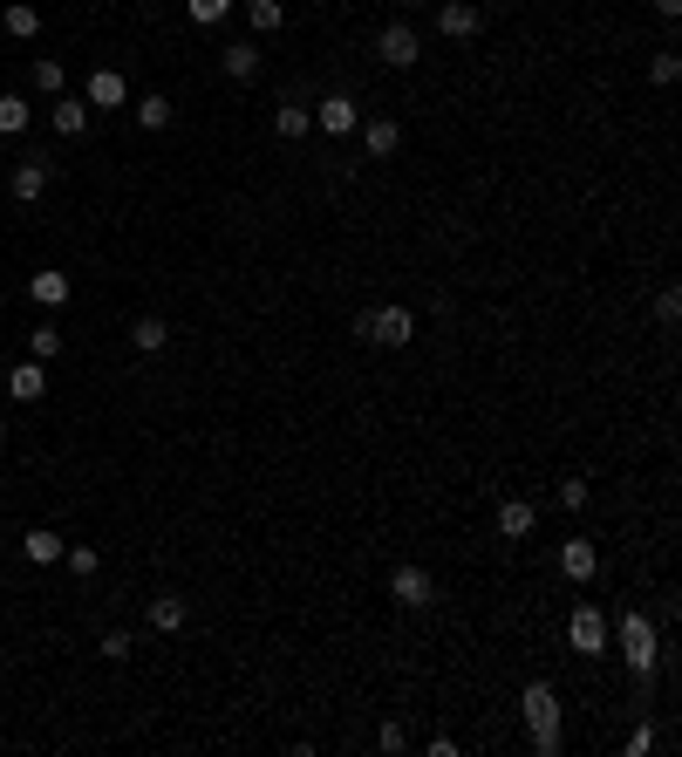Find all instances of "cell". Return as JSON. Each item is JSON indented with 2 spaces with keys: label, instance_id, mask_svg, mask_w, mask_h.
Segmentation results:
<instances>
[{
  "label": "cell",
  "instance_id": "cell-1",
  "mask_svg": "<svg viewBox=\"0 0 682 757\" xmlns=\"http://www.w3.org/2000/svg\"><path fill=\"white\" fill-rule=\"evenodd\" d=\"M614 642H621V662L635 669V696H648V676H655V662H662V635L648 628L642 614H621V621H614Z\"/></svg>",
  "mask_w": 682,
  "mask_h": 757
},
{
  "label": "cell",
  "instance_id": "cell-2",
  "mask_svg": "<svg viewBox=\"0 0 682 757\" xmlns=\"http://www.w3.org/2000/svg\"><path fill=\"white\" fill-rule=\"evenodd\" d=\"M362 335L382 341V348H403V341L417 335V314L410 307H376V314H362Z\"/></svg>",
  "mask_w": 682,
  "mask_h": 757
},
{
  "label": "cell",
  "instance_id": "cell-3",
  "mask_svg": "<svg viewBox=\"0 0 682 757\" xmlns=\"http://www.w3.org/2000/svg\"><path fill=\"white\" fill-rule=\"evenodd\" d=\"M376 55H382V62H389V69H410V62H417V55H423L417 28H403V21H389V28H382V35H376Z\"/></svg>",
  "mask_w": 682,
  "mask_h": 757
},
{
  "label": "cell",
  "instance_id": "cell-4",
  "mask_svg": "<svg viewBox=\"0 0 682 757\" xmlns=\"http://www.w3.org/2000/svg\"><path fill=\"white\" fill-rule=\"evenodd\" d=\"M567 642H573V655H607V621L594 614V607H573Z\"/></svg>",
  "mask_w": 682,
  "mask_h": 757
},
{
  "label": "cell",
  "instance_id": "cell-5",
  "mask_svg": "<svg viewBox=\"0 0 682 757\" xmlns=\"http://www.w3.org/2000/svg\"><path fill=\"white\" fill-rule=\"evenodd\" d=\"M314 123H321V130H328V137H348V130H355V123H362V103H355V96H321V103H314Z\"/></svg>",
  "mask_w": 682,
  "mask_h": 757
},
{
  "label": "cell",
  "instance_id": "cell-6",
  "mask_svg": "<svg viewBox=\"0 0 682 757\" xmlns=\"http://www.w3.org/2000/svg\"><path fill=\"white\" fill-rule=\"evenodd\" d=\"M437 28H444L451 41H471L478 28H485V14H478L471 0H444V7H437Z\"/></svg>",
  "mask_w": 682,
  "mask_h": 757
},
{
  "label": "cell",
  "instance_id": "cell-7",
  "mask_svg": "<svg viewBox=\"0 0 682 757\" xmlns=\"http://www.w3.org/2000/svg\"><path fill=\"white\" fill-rule=\"evenodd\" d=\"M526 723L532 730H560V696H553V682H526Z\"/></svg>",
  "mask_w": 682,
  "mask_h": 757
},
{
  "label": "cell",
  "instance_id": "cell-8",
  "mask_svg": "<svg viewBox=\"0 0 682 757\" xmlns=\"http://www.w3.org/2000/svg\"><path fill=\"white\" fill-rule=\"evenodd\" d=\"M389 594H396L403 607H423V601H430V573H423V567H396V573H389Z\"/></svg>",
  "mask_w": 682,
  "mask_h": 757
},
{
  "label": "cell",
  "instance_id": "cell-9",
  "mask_svg": "<svg viewBox=\"0 0 682 757\" xmlns=\"http://www.w3.org/2000/svg\"><path fill=\"white\" fill-rule=\"evenodd\" d=\"M355 130H362L369 157H396V144H403V130H396L389 116H369V123H355Z\"/></svg>",
  "mask_w": 682,
  "mask_h": 757
},
{
  "label": "cell",
  "instance_id": "cell-10",
  "mask_svg": "<svg viewBox=\"0 0 682 757\" xmlns=\"http://www.w3.org/2000/svg\"><path fill=\"white\" fill-rule=\"evenodd\" d=\"M594 567H601V553H594L587 539H567V546H560V573H567V580H594Z\"/></svg>",
  "mask_w": 682,
  "mask_h": 757
},
{
  "label": "cell",
  "instance_id": "cell-11",
  "mask_svg": "<svg viewBox=\"0 0 682 757\" xmlns=\"http://www.w3.org/2000/svg\"><path fill=\"white\" fill-rule=\"evenodd\" d=\"M123 96H130V89H123L116 69H96V76H89V110H116Z\"/></svg>",
  "mask_w": 682,
  "mask_h": 757
},
{
  "label": "cell",
  "instance_id": "cell-12",
  "mask_svg": "<svg viewBox=\"0 0 682 757\" xmlns=\"http://www.w3.org/2000/svg\"><path fill=\"white\" fill-rule=\"evenodd\" d=\"M48 123H55L62 137H82V130H89V103H76V96H55V110H48Z\"/></svg>",
  "mask_w": 682,
  "mask_h": 757
},
{
  "label": "cell",
  "instance_id": "cell-13",
  "mask_svg": "<svg viewBox=\"0 0 682 757\" xmlns=\"http://www.w3.org/2000/svg\"><path fill=\"white\" fill-rule=\"evenodd\" d=\"M7 389H14V403H41V389H48V369H41V362H21V369L7 376Z\"/></svg>",
  "mask_w": 682,
  "mask_h": 757
},
{
  "label": "cell",
  "instance_id": "cell-14",
  "mask_svg": "<svg viewBox=\"0 0 682 757\" xmlns=\"http://www.w3.org/2000/svg\"><path fill=\"white\" fill-rule=\"evenodd\" d=\"M273 130L294 144V137H307V130H314V110H307V103H280V110H273Z\"/></svg>",
  "mask_w": 682,
  "mask_h": 757
},
{
  "label": "cell",
  "instance_id": "cell-15",
  "mask_svg": "<svg viewBox=\"0 0 682 757\" xmlns=\"http://www.w3.org/2000/svg\"><path fill=\"white\" fill-rule=\"evenodd\" d=\"M246 21H253V35H280L287 28V7L280 0H246Z\"/></svg>",
  "mask_w": 682,
  "mask_h": 757
},
{
  "label": "cell",
  "instance_id": "cell-16",
  "mask_svg": "<svg viewBox=\"0 0 682 757\" xmlns=\"http://www.w3.org/2000/svg\"><path fill=\"white\" fill-rule=\"evenodd\" d=\"M226 76L232 82H253V76H260V48H253V41H232V48H226Z\"/></svg>",
  "mask_w": 682,
  "mask_h": 757
},
{
  "label": "cell",
  "instance_id": "cell-17",
  "mask_svg": "<svg viewBox=\"0 0 682 757\" xmlns=\"http://www.w3.org/2000/svg\"><path fill=\"white\" fill-rule=\"evenodd\" d=\"M21 553H28L35 567H55V560H62V539H55V532H48V526H35V532H28V539H21Z\"/></svg>",
  "mask_w": 682,
  "mask_h": 757
},
{
  "label": "cell",
  "instance_id": "cell-18",
  "mask_svg": "<svg viewBox=\"0 0 682 757\" xmlns=\"http://www.w3.org/2000/svg\"><path fill=\"white\" fill-rule=\"evenodd\" d=\"M498 532H505V539H526L532 532V505L526 498H505V505H498Z\"/></svg>",
  "mask_w": 682,
  "mask_h": 757
},
{
  "label": "cell",
  "instance_id": "cell-19",
  "mask_svg": "<svg viewBox=\"0 0 682 757\" xmlns=\"http://www.w3.org/2000/svg\"><path fill=\"white\" fill-rule=\"evenodd\" d=\"M151 628L157 635H178V628H185V601H178V594H157L151 601Z\"/></svg>",
  "mask_w": 682,
  "mask_h": 757
},
{
  "label": "cell",
  "instance_id": "cell-20",
  "mask_svg": "<svg viewBox=\"0 0 682 757\" xmlns=\"http://www.w3.org/2000/svg\"><path fill=\"white\" fill-rule=\"evenodd\" d=\"M7 191H14L21 205H35L41 191H48V164H21V171H14V185H7Z\"/></svg>",
  "mask_w": 682,
  "mask_h": 757
},
{
  "label": "cell",
  "instance_id": "cell-21",
  "mask_svg": "<svg viewBox=\"0 0 682 757\" xmlns=\"http://www.w3.org/2000/svg\"><path fill=\"white\" fill-rule=\"evenodd\" d=\"M164 341H171V328H164V321H157V314H144V321H137V328H130V348H137V355H157V348H164Z\"/></svg>",
  "mask_w": 682,
  "mask_h": 757
},
{
  "label": "cell",
  "instance_id": "cell-22",
  "mask_svg": "<svg viewBox=\"0 0 682 757\" xmlns=\"http://www.w3.org/2000/svg\"><path fill=\"white\" fill-rule=\"evenodd\" d=\"M28 294H35L41 307H62V301H69V273H35V280H28Z\"/></svg>",
  "mask_w": 682,
  "mask_h": 757
},
{
  "label": "cell",
  "instance_id": "cell-23",
  "mask_svg": "<svg viewBox=\"0 0 682 757\" xmlns=\"http://www.w3.org/2000/svg\"><path fill=\"white\" fill-rule=\"evenodd\" d=\"M7 35H21V41H35V35H41V14L28 7V0H14V7H7Z\"/></svg>",
  "mask_w": 682,
  "mask_h": 757
},
{
  "label": "cell",
  "instance_id": "cell-24",
  "mask_svg": "<svg viewBox=\"0 0 682 757\" xmlns=\"http://www.w3.org/2000/svg\"><path fill=\"white\" fill-rule=\"evenodd\" d=\"M28 96H0V137H14V130H28Z\"/></svg>",
  "mask_w": 682,
  "mask_h": 757
},
{
  "label": "cell",
  "instance_id": "cell-25",
  "mask_svg": "<svg viewBox=\"0 0 682 757\" xmlns=\"http://www.w3.org/2000/svg\"><path fill=\"white\" fill-rule=\"evenodd\" d=\"M130 116H137V130H164V123H171V103H164V96H144Z\"/></svg>",
  "mask_w": 682,
  "mask_h": 757
},
{
  "label": "cell",
  "instance_id": "cell-26",
  "mask_svg": "<svg viewBox=\"0 0 682 757\" xmlns=\"http://www.w3.org/2000/svg\"><path fill=\"white\" fill-rule=\"evenodd\" d=\"M226 7H232V0H185V14L198 21V28H219V21H226Z\"/></svg>",
  "mask_w": 682,
  "mask_h": 757
},
{
  "label": "cell",
  "instance_id": "cell-27",
  "mask_svg": "<svg viewBox=\"0 0 682 757\" xmlns=\"http://www.w3.org/2000/svg\"><path fill=\"white\" fill-rule=\"evenodd\" d=\"M35 96H62V62H35Z\"/></svg>",
  "mask_w": 682,
  "mask_h": 757
},
{
  "label": "cell",
  "instance_id": "cell-28",
  "mask_svg": "<svg viewBox=\"0 0 682 757\" xmlns=\"http://www.w3.org/2000/svg\"><path fill=\"white\" fill-rule=\"evenodd\" d=\"M62 560H69V573H96V546H62Z\"/></svg>",
  "mask_w": 682,
  "mask_h": 757
},
{
  "label": "cell",
  "instance_id": "cell-29",
  "mask_svg": "<svg viewBox=\"0 0 682 757\" xmlns=\"http://www.w3.org/2000/svg\"><path fill=\"white\" fill-rule=\"evenodd\" d=\"M560 505H567V512H587V478H567V485H560Z\"/></svg>",
  "mask_w": 682,
  "mask_h": 757
},
{
  "label": "cell",
  "instance_id": "cell-30",
  "mask_svg": "<svg viewBox=\"0 0 682 757\" xmlns=\"http://www.w3.org/2000/svg\"><path fill=\"white\" fill-rule=\"evenodd\" d=\"M103 662H130V635H123V628L103 635Z\"/></svg>",
  "mask_w": 682,
  "mask_h": 757
},
{
  "label": "cell",
  "instance_id": "cell-31",
  "mask_svg": "<svg viewBox=\"0 0 682 757\" xmlns=\"http://www.w3.org/2000/svg\"><path fill=\"white\" fill-rule=\"evenodd\" d=\"M28 348H35V362H48V355L62 348V335H55V328H35V335H28Z\"/></svg>",
  "mask_w": 682,
  "mask_h": 757
},
{
  "label": "cell",
  "instance_id": "cell-32",
  "mask_svg": "<svg viewBox=\"0 0 682 757\" xmlns=\"http://www.w3.org/2000/svg\"><path fill=\"white\" fill-rule=\"evenodd\" d=\"M648 76H655V82H676L682 62H676V55H655V62H648Z\"/></svg>",
  "mask_w": 682,
  "mask_h": 757
},
{
  "label": "cell",
  "instance_id": "cell-33",
  "mask_svg": "<svg viewBox=\"0 0 682 757\" xmlns=\"http://www.w3.org/2000/svg\"><path fill=\"white\" fill-rule=\"evenodd\" d=\"M642 751H655V730H648V723H635V730H628V757H642Z\"/></svg>",
  "mask_w": 682,
  "mask_h": 757
},
{
  "label": "cell",
  "instance_id": "cell-34",
  "mask_svg": "<svg viewBox=\"0 0 682 757\" xmlns=\"http://www.w3.org/2000/svg\"><path fill=\"white\" fill-rule=\"evenodd\" d=\"M532 751H539V757H560V730H532Z\"/></svg>",
  "mask_w": 682,
  "mask_h": 757
},
{
  "label": "cell",
  "instance_id": "cell-35",
  "mask_svg": "<svg viewBox=\"0 0 682 757\" xmlns=\"http://www.w3.org/2000/svg\"><path fill=\"white\" fill-rule=\"evenodd\" d=\"M676 314H682V294H676V287H669V294L655 301V321H676Z\"/></svg>",
  "mask_w": 682,
  "mask_h": 757
},
{
  "label": "cell",
  "instance_id": "cell-36",
  "mask_svg": "<svg viewBox=\"0 0 682 757\" xmlns=\"http://www.w3.org/2000/svg\"><path fill=\"white\" fill-rule=\"evenodd\" d=\"M655 7H662V14H682V0H655Z\"/></svg>",
  "mask_w": 682,
  "mask_h": 757
},
{
  "label": "cell",
  "instance_id": "cell-37",
  "mask_svg": "<svg viewBox=\"0 0 682 757\" xmlns=\"http://www.w3.org/2000/svg\"><path fill=\"white\" fill-rule=\"evenodd\" d=\"M403 7H423V0H403Z\"/></svg>",
  "mask_w": 682,
  "mask_h": 757
}]
</instances>
